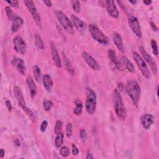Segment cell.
I'll return each mask as SVG.
<instances>
[{"label":"cell","instance_id":"cell-1","mask_svg":"<svg viewBox=\"0 0 159 159\" xmlns=\"http://www.w3.org/2000/svg\"><path fill=\"white\" fill-rule=\"evenodd\" d=\"M113 96L115 111L117 116L121 121H124L126 118L127 113L122 98L118 90H114Z\"/></svg>","mask_w":159,"mask_h":159},{"label":"cell","instance_id":"cell-2","mask_svg":"<svg viewBox=\"0 0 159 159\" xmlns=\"http://www.w3.org/2000/svg\"><path fill=\"white\" fill-rule=\"evenodd\" d=\"M126 91L134 105L137 106L139 102L141 94V87L138 83L134 80L129 81L126 85Z\"/></svg>","mask_w":159,"mask_h":159},{"label":"cell","instance_id":"cell-3","mask_svg":"<svg viewBox=\"0 0 159 159\" xmlns=\"http://www.w3.org/2000/svg\"><path fill=\"white\" fill-rule=\"evenodd\" d=\"M86 110L90 114H93L96 109V95L95 92L90 88H86Z\"/></svg>","mask_w":159,"mask_h":159},{"label":"cell","instance_id":"cell-4","mask_svg":"<svg viewBox=\"0 0 159 159\" xmlns=\"http://www.w3.org/2000/svg\"><path fill=\"white\" fill-rule=\"evenodd\" d=\"M90 32L93 38L98 42L104 45L108 44V39L105 34L95 24H90L89 26Z\"/></svg>","mask_w":159,"mask_h":159},{"label":"cell","instance_id":"cell-5","mask_svg":"<svg viewBox=\"0 0 159 159\" xmlns=\"http://www.w3.org/2000/svg\"><path fill=\"white\" fill-rule=\"evenodd\" d=\"M56 16L64 29H66L70 34H74V30L73 25H72L68 18L66 16V14L60 11H56Z\"/></svg>","mask_w":159,"mask_h":159},{"label":"cell","instance_id":"cell-6","mask_svg":"<svg viewBox=\"0 0 159 159\" xmlns=\"http://www.w3.org/2000/svg\"><path fill=\"white\" fill-rule=\"evenodd\" d=\"M133 58L136 63L137 64V66H138L139 68H140L143 76L145 77L146 78H149L150 77V70L146 62L144 61L142 57L138 53L135 52L133 53Z\"/></svg>","mask_w":159,"mask_h":159},{"label":"cell","instance_id":"cell-7","mask_svg":"<svg viewBox=\"0 0 159 159\" xmlns=\"http://www.w3.org/2000/svg\"><path fill=\"white\" fill-rule=\"evenodd\" d=\"M24 3L28 10L31 13L32 16L33 17L34 21H35L36 24L41 28L42 27L41 18L34 2L31 1V0H26V1H24Z\"/></svg>","mask_w":159,"mask_h":159},{"label":"cell","instance_id":"cell-8","mask_svg":"<svg viewBox=\"0 0 159 159\" xmlns=\"http://www.w3.org/2000/svg\"><path fill=\"white\" fill-rule=\"evenodd\" d=\"M139 49H140V51L144 57V60H146V62L150 66V68L151 70L152 71L153 74L156 75L157 74V66L155 61L154 60L153 58L152 57V56L148 54V52L146 51V49H144L143 47L142 46L140 47Z\"/></svg>","mask_w":159,"mask_h":159},{"label":"cell","instance_id":"cell-9","mask_svg":"<svg viewBox=\"0 0 159 159\" xmlns=\"http://www.w3.org/2000/svg\"><path fill=\"white\" fill-rule=\"evenodd\" d=\"M13 44L14 49L18 53L22 55H24L26 53V44L21 36L17 35L14 38Z\"/></svg>","mask_w":159,"mask_h":159},{"label":"cell","instance_id":"cell-10","mask_svg":"<svg viewBox=\"0 0 159 159\" xmlns=\"http://www.w3.org/2000/svg\"><path fill=\"white\" fill-rule=\"evenodd\" d=\"M129 24L131 29L137 38H142V32L138 19L133 16H129Z\"/></svg>","mask_w":159,"mask_h":159},{"label":"cell","instance_id":"cell-11","mask_svg":"<svg viewBox=\"0 0 159 159\" xmlns=\"http://www.w3.org/2000/svg\"><path fill=\"white\" fill-rule=\"evenodd\" d=\"M82 57L85 61L88 64V66L91 67L94 70H99V66L98 63V62L96 61V60L94 58L86 52H83L82 53Z\"/></svg>","mask_w":159,"mask_h":159},{"label":"cell","instance_id":"cell-12","mask_svg":"<svg viewBox=\"0 0 159 159\" xmlns=\"http://www.w3.org/2000/svg\"><path fill=\"white\" fill-rule=\"evenodd\" d=\"M105 3H106V10L108 14L114 18H118L119 14L114 2L113 1L110 0V1H105Z\"/></svg>","mask_w":159,"mask_h":159},{"label":"cell","instance_id":"cell-13","mask_svg":"<svg viewBox=\"0 0 159 159\" xmlns=\"http://www.w3.org/2000/svg\"><path fill=\"white\" fill-rule=\"evenodd\" d=\"M11 63L14 67L16 68V69L18 70V71L21 74H22L23 75H26V68L25 66L24 62L23 59L16 57L13 58L11 61Z\"/></svg>","mask_w":159,"mask_h":159},{"label":"cell","instance_id":"cell-14","mask_svg":"<svg viewBox=\"0 0 159 159\" xmlns=\"http://www.w3.org/2000/svg\"><path fill=\"white\" fill-rule=\"evenodd\" d=\"M141 122L142 127L145 129L148 130L154 123L153 115L151 114H144L141 118Z\"/></svg>","mask_w":159,"mask_h":159},{"label":"cell","instance_id":"cell-15","mask_svg":"<svg viewBox=\"0 0 159 159\" xmlns=\"http://www.w3.org/2000/svg\"><path fill=\"white\" fill-rule=\"evenodd\" d=\"M107 55L108 57H109L110 59L111 60L113 63L115 65L116 67L120 70H123L124 69L123 66L122 65L121 61L118 59L116 54V52L114 51V50L112 49L108 50Z\"/></svg>","mask_w":159,"mask_h":159},{"label":"cell","instance_id":"cell-16","mask_svg":"<svg viewBox=\"0 0 159 159\" xmlns=\"http://www.w3.org/2000/svg\"><path fill=\"white\" fill-rule=\"evenodd\" d=\"M14 95L16 96V98L18 101V102L19 105L22 107V108L24 106H26V102L25 99L23 96V94L22 91L20 89L19 86H15L14 88Z\"/></svg>","mask_w":159,"mask_h":159},{"label":"cell","instance_id":"cell-17","mask_svg":"<svg viewBox=\"0 0 159 159\" xmlns=\"http://www.w3.org/2000/svg\"><path fill=\"white\" fill-rule=\"evenodd\" d=\"M12 21V31L13 32H18L24 24L23 19L17 15L14 16Z\"/></svg>","mask_w":159,"mask_h":159},{"label":"cell","instance_id":"cell-18","mask_svg":"<svg viewBox=\"0 0 159 159\" xmlns=\"http://www.w3.org/2000/svg\"><path fill=\"white\" fill-rule=\"evenodd\" d=\"M113 40L117 48L121 52H123L124 51V46L121 36L118 33L114 32L113 34Z\"/></svg>","mask_w":159,"mask_h":159},{"label":"cell","instance_id":"cell-19","mask_svg":"<svg viewBox=\"0 0 159 159\" xmlns=\"http://www.w3.org/2000/svg\"><path fill=\"white\" fill-rule=\"evenodd\" d=\"M42 82H43V85H44V87L47 91L50 92L52 91L54 83L51 77L47 74L44 75L42 77Z\"/></svg>","mask_w":159,"mask_h":159},{"label":"cell","instance_id":"cell-20","mask_svg":"<svg viewBox=\"0 0 159 159\" xmlns=\"http://www.w3.org/2000/svg\"><path fill=\"white\" fill-rule=\"evenodd\" d=\"M26 82L28 86V88L29 89L32 98L35 97L36 96V94H37V91H38L37 86H36L35 82H34L32 78L31 77H28L27 78Z\"/></svg>","mask_w":159,"mask_h":159},{"label":"cell","instance_id":"cell-21","mask_svg":"<svg viewBox=\"0 0 159 159\" xmlns=\"http://www.w3.org/2000/svg\"><path fill=\"white\" fill-rule=\"evenodd\" d=\"M71 20L72 22H73L74 26L77 29L78 31H83L86 29V24L83 22V21H82L80 19H79L75 15L71 16Z\"/></svg>","mask_w":159,"mask_h":159},{"label":"cell","instance_id":"cell-22","mask_svg":"<svg viewBox=\"0 0 159 159\" xmlns=\"http://www.w3.org/2000/svg\"><path fill=\"white\" fill-rule=\"evenodd\" d=\"M51 51H52V58L53 60L56 65V66L59 68H60L62 67V62L60 59L59 54L58 53L57 50L55 47V46L52 44L51 45Z\"/></svg>","mask_w":159,"mask_h":159},{"label":"cell","instance_id":"cell-23","mask_svg":"<svg viewBox=\"0 0 159 159\" xmlns=\"http://www.w3.org/2000/svg\"><path fill=\"white\" fill-rule=\"evenodd\" d=\"M121 63L123 67H124L129 71L130 72H133L135 71V67L133 66V64L131 63V62L125 56H122L121 57V60H120Z\"/></svg>","mask_w":159,"mask_h":159},{"label":"cell","instance_id":"cell-24","mask_svg":"<svg viewBox=\"0 0 159 159\" xmlns=\"http://www.w3.org/2000/svg\"><path fill=\"white\" fill-rule=\"evenodd\" d=\"M75 107H74V113L77 116L80 115L83 111V104L81 101L79 99H75Z\"/></svg>","mask_w":159,"mask_h":159},{"label":"cell","instance_id":"cell-25","mask_svg":"<svg viewBox=\"0 0 159 159\" xmlns=\"http://www.w3.org/2000/svg\"><path fill=\"white\" fill-rule=\"evenodd\" d=\"M33 74L35 80L39 83L41 79V71L38 66H35L33 67Z\"/></svg>","mask_w":159,"mask_h":159},{"label":"cell","instance_id":"cell-26","mask_svg":"<svg viewBox=\"0 0 159 159\" xmlns=\"http://www.w3.org/2000/svg\"><path fill=\"white\" fill-rule=\"evenodd\" d=\"M35 46H37L38 49L40 50H44L45 47H44V42H43L42 38H40V36L38 34L35 35Z\"/></svg>","mask_w":159,"mask_h":159},{"label":"cell","instance_id":"cell-27","mask_svg":"<svg viewBox=\"0 0 159 159\" xmlns=\"http://www.w3.org/2000/svg\"><path fill=\"white\" fill-rule=\"evenodd\" d=\"M63 57H64V59H65L64 61H65V64H66V67L67 68V70H68V71L69 72V74L71 75H74V70L73 67H72V66L71 65L70 60H68V58L66 57V55H63Z\"/></svg>","mask_w":159,"mask_h":159},{"label":"cell","instance_id":"cell-28","mask_svg":"<svg viewBox=\"0 0 159 159\" xmlns=\"http://www.w3.org/2000/svg\"><path fill=\"white\" fill-rule=\"evenodd\" d=\"M63 142V134L62 132L57 135L55 139V145L57 148H59L62 146Z\"/></svg>","mask_w":159,"mask_h":159},{"label":"cell","instance_id":"cell-29","mask_svg":"<svg viewBox=\"0 0 159 159\" xmlns=\"http://www.w3.org/2000/svg\"><path fill=\"white\" fill-rule=\"evenodd\" d=\"M71 6L73 10L76 12V13H80L81 10V5L80 3L77 0H74V1H71Z\"/></svg>","mask_w":159,"mask_h":159},{"label":"cell","instance_id":"cell-30","mask_svg":"<svg viewBox=\"0 0 159 159\" xmlns=\"http://www.w3.org/2000/svg\"><path fill=\"white\" fill-rule=\"evenodd\" d=\"M23 110L24 111V112L26 113V114L28 116L29 118L31 119V121H32L33 122L35 121V118L34 116V114L32 113V111L29 109V108H28L26 106L23 107Z\"/></svg>","mask_w":159,"mask_h":159},{"label":"cell","instance_id":"cell-31","mask_svg":"<svg viewBox=\"0 0 159 159\" xmlns=\"http://www.w3.org/2000/svg\"><path fill=\"white\" fill-rule=\"evenodd\" d=\"M62 132V122L61 121L58 120L56 121L55 126V133L56 135Z\"/></svg>","mask_w":159,"mask_h":159},{"label":"cell","instance_id":"cell-32","mask_svg":"<svg viewBox=\"0 0 159 159\" xmlns=\"http://www.w3.org/2000/svg\"><path fill=\"white\" fill-rule=\"evenodd\" d=\"M52 106H53V103L51 101L45 99L44 100V102H43V107H44V110L46 111H48L51 109Z\"/></svg>","mask_w":159,"mask_h":159},{"label":"cell","instance_id":"cell-33","mask_svg":"<svg viewBox=\"0 0 159 159\" xmlns=\"http://www.w3.org/2000/svg\"><path fill=\"white\" fill-rule=\"evenodd\" d=\"M70 154V152L69 149L66 146H63L62 147L60 150V154L64 157H68Z\"/></svg>","mask_w":159,"mask_h":159},{"label":"cell","instance_id":"cell-34","mask_svg":"<svg viewBox=\"0 0 159 159\" xmlns=\"http://www.w3.org/2000/svg\"><path fill=\"white\" fill-rule=\"evenodd\" d=\"M5 11H6V14H7V16H8V19L11 21H13L14 17V14H13V11L11 10V9L10 8V6H6L5 8Z\"/></svg>","mask_w":159,"mask_h":159},{"label":"cell","instance_id":"cell-35","mask_svg":"<svg viewBox=\"0 0 159 159\" xmlns=\"http://www.w3.org/2000/svg\"><path fill=\"white\" fill-rule=\"evenodd\" d=\"M151 46H152V50H153V53L154 54V55L157 56V55H158V47H157V42L155 40L152 39Z\"/></svg>","mask_w":159,"mask_h":159},{"label":"cell","instance_id":"cell-36","mask_svg":"<svg viewBox=\"0 0 159 159\" xmlns=\"http://www.w3.org/2000/svg\"><path fill=\"white\" fill-rule=\"evenodd\" d=\"M66 134L68 138H70L72 135V124L71 123H68L66 127Z\"/></svg>","mask_w":159,"mask_h":159},{"label":"cell","instance_id":"cell-37","mask_svg":"<svg viewBox=\"0 0 159 159\" xmlns=\"http://www.w3.org/2000/svg\"><path fill=\"white\" fill-rule=\"evenodd\" d=\"M47 125H48V122L47 121H43L42 122V124L40 125V131L42 132H44L46 131V130L47 129Z\"/></svg>","mask_w":159,"mask_h":159},{"label":"cell","instance_id":"cell-38","mask_svg":"<svg viewBox=\"0 0 159 159\" xmlns=\"http://www.w3.org/2000/svg\"><path fill=\"white\" fill-rule=\"evenodd\" d=\"M80 137L82 139L83 142H85L86 139V132L84 129H82L80 131Z\"/></svg>","mask_w":159,"mask_h":159},{"label":"cell","instance_id":"cell-39","mask_svg":"<svg viewBox=\"0 0 159 159\" xmlns=\"http://www.w3.org/2000/svg\"><path fill=\"white\" fill-rule=\"evenodd\" d=\"M72 154L74 155H77L79 153V150L78 149V147L75 145L74 144H72Z\"/></svg>","mask_w":159,"mask_h":159},{"label":"cell","instance_id":"cell-40","mask_svg":"<svg viewBox=\"0 0 159 159\" xmlns=\"http://www.w3.org/2000/svg\"><path fill=\"white\" fill-rule=\"evenodd\" d=\"M6 2L14 8H18L19 7V2L18 1H6Z\"/></svg>","mask_w":159,"mask_h":159},{"label":"cell","instance_id":"cell-41","mask_svg":"<svg viewBox=\"0 0 159 159\" xmlns=\"http://www.w3.org/2000/svg\"><path fill=\"white\" fill-rule=\"evenodd\" d=\"M6 105L7 108H8V110L10 111H11V110H12V105H11V102H10L9 100L6 101Z\"/></svg>","mask_w":159,"mask_h":159},{"label":"cell","instance_id":"cell-42","mask_svg":"<svg viewBox=\"0 0 159 159\" xmlns=\"http://www.w3.org/2000/svg\"><path fill=\"white\" fill-rule=\"evenodd\" d=\"M150 26H151V27H152V29L154 30V31H157V30H158V28H157V27L156 26V25L154 23H152V22H150Z\"/></svg>","mask_w":159,"mask_h":159},{"label":"cell","instance_id":"cell-43","mask_svg":"<svg viewBox=\"0 0 159 159\" xmlns=\"http://www.w3.org/2000/svg\"><path fill=\"white\" fill-rule=\"evenodd\" d=\"M5 154V150L3 149H1V150H0V158H2Z\"/></svg>","mask_w":159,"mask_h":159},{"label":"cell","instance_id":"cell-44","mask_svg":"<svg viewBox=\"0 0 159 159\" xmlns=\"http://www.w3.org/2000/svg\"><path fill=\"white\" fill-rule=\"evenodd\" d=\"M86 159H93V158H94V157L92 156V155L91 154V153L90 152H88L87 153V154H86Z\"/></svg>","mask_w":159,"mask_h":159},{"label":"cell","instance_id":"cell-45","mask_svg":"<svg viewBox=\"0 0 159 159\" xmlns=\"http://www.w3.org/2000/svg\"><path fill=\"white\" fill-rule=\"evenodd\" d=\"M14 144H15V146L17 147H19L21 145V143L19 142V141L18 139H16L14 140Z\"/></svg>","mask_w":159,"mask_h":159},{"label":"cell","instance_id":"cell-46","mask_svg":"<svg viewBox=\"0 0 159 159\" xmlns=\"http://www.w3.org/2000/svg\"><path fill=\"white\" fill-rule=\"evenodd\" d=\"M44 3L48 6V7H50L52 6V2L50 1H44Z\"/></svg>","mask_w":159,"mask_h":159},{"label":"cell","instance_id":"cell-47","mask_svg":"<svg viewBox=\"0 0 159 159\" xmlns=\"http://www.w3.org/2000/svg\"><path fill=\"white\" fill-rule=\"evenodd\" d=\"M143 3L146 5H149L152 3V1H144Z\"/></svg>","mask_w":159,"mask_h":159},{"label":"cell","instance_id":"cell-48","mask_svg":"<svg viewBox=\"0 0 159 159\" xmlns=\"http://www.w3.org/2000/svg\"><path fill=\"white\" fill-rule=\"evenodd\" d=\"M130 3H133V4H135L136 3V1H129Z\"/></svg>","mask_w":159,"mask_h":159}]
</instances>
